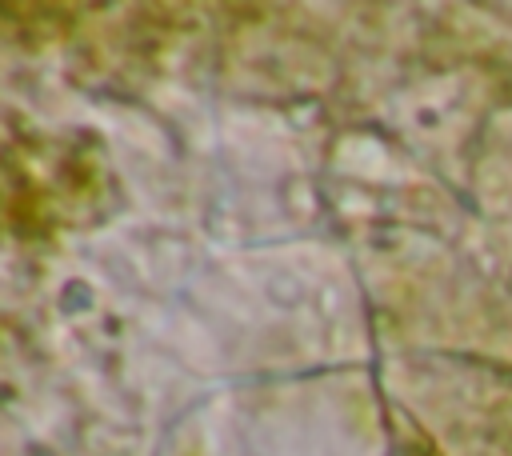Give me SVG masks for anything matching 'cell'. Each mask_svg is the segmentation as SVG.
<instances>
[]
</instances>
